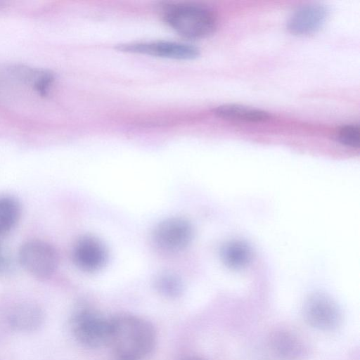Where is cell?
<instances>
[{
  "mask_svg": "<svg viewBox=\"0 0 360 360\" xmlns=\"http://www.w3.org/2000/svg\"><path fill=\"white\" fill-rule=\"evenodd\" d=\"M155 342L153 326L140 316L121 314L110 319L108 345L118 359L141 360L152 352Z\"/></svg>",
  "mask_w": 360,
  "mask_h": 360,
  "instance_id": "obj_1",
  "label": "cell"
},
{
  "mask_svg": "<svg viewBox=\"0 0 360 360\" xmlns=\"http://www.w3.org/2000/svg\"><path fill=\"white\" fill-rule=\"evenodd\" d=\"M167 24L179 34L191 39L209 36L216 29L217 18L210 9L191 4L169 6L164 11Z\"/></svg>",
  "mask_w": 360,
  "mask_h": 360,
  "instance_id": "obj_2",
  "label": "cell"
},
{
  "mask_svg": "<svg viewBox=\"0 0 360 360\" xmlns=\"http://www.w3.org/2000/svg\"><path fill=\"white\" fill-rule=\"evenodd\" d=\"M110 319L86 306L75 309L70 320V328L76 340L88 348L108 345Z\"/></svg>",
  "mask_w": 360,
  "mask_h": 360,
  "instance_id": "obj_3",
  "label": "cell"
},
{
  "mask_svg": "<svg viewBox=\"0 0 360 360\" xmlns=\"http://www.w3.org/2000/svg\"><path fill=\"white\" fill-rule=\"evenodd\" d=\"M18 258L20 265L32 276L38 278L50 277L58 265V255L49 243L30 240L20 248Z\"/></svg>",
  "mask_w": 360,
  "mask_h": 360,
  "instance_id": "obj_4",
  "label": "cell"
},
{
  "mask_svg": "<svg viewBox=\"0 0 360 360\" xmlns=\"http://www.w3.org/2000/svg\"><path fill=\"white\" fill-rule=\"evenodd\" d=\"M302 316L311 327L323 331L333 330L342 322V312L336 302L321 292L307 297L302 306Z\"/></svg>",
  "mask_w": 360,
  "mask_h": 360,
  "instance_id": "obj_5",
  "label": "cell"
},
{
  "mask_svg": "<svg viewBox=\"0 0 360 360\" xmlns=\"http://www.w3.org/2000/svg\"><path fill=\"white\" fill-rule=\"evenodd\" d=\"M193 227L181 217H171L160 222L154 229L153 239L156 246L167 252L184 250L192 241Z\"/></svg>",
  "mask_w": 360,
  "mask_h": 360,
  "instance_id": "obj_6",
  "label": "cell"
},
{
  "mask_svg": "<svg viewBox=\"0 0 360 360\" xmlns=\"http://www.w3.org/2000/svg\"><path fill=\"white\" fill-rule=\"evenodd\" d=\"M108 250L103 243L92 236L80 237L74 244L72 259L75 265L84 272H96L108 260Z\"/></svg>",
  "mask_w": 360,
  "mask_h": 360,
  "instance_id": "obj_7",
  "label": "cell"
},
{
  "mask_svg": "<svg viewBox=\"0 0 360 360\" xmlns=\"http://www.w3.org/2000/svg\"><path fill=\"white\" fill-rule=\"evenodd\" d=\"M124 50L174 59H193L199 54L198 49L189 44L171 42L155 41L127 45Z\"/></svg>",
  "mask_w": 360,
  "mask_h": 360,
  "instance_id": "obj_8",
  "label": "cell"
},
{
  "mask_svg": "<svg viewBox=\"0 0 360 360\" xmlns=\"http://www.w3.org/2000/svg\"><path fill=\"white\" fill-rule=\"evenodd\" d=\"M328 11L321 5L311 4L295 11L288 22V30L293 34L305 35L318 30L325 22Z\"/></svg>",
  "mask_w": 360,
  "mask_h": 360,
  "instance_id": "obj_9",
  "label": "cell"
},
{
  "mask_svg": "<svg viewBox=\"0 0 360 360\" xmlns=\"http://www.w3.org/2000/svg\"><path fill=\"white\" fill-rule=\"evenodd\" d=\"M44 321L43 310L38 304L31 302L16 304L11 308L8 316L10 326L22 333L37 330Z\"/></svg>",
  "mask_w": 360,
  "mask_h": 360,
  "instance_id": "obj_10",
  "label": "cell"
},
{
  "mask_svg": "<svg viewBox=\"0 0 360 360\" xmlns=\"http://www.w3.org/2000/svg\"><path fill=\"white\" fill-rule=\"evenodd\" d=\"M271 353L278 360H300L305 352L302 340L288 330H278L269 340Z\"/></svg>",
  "mask_w": 360,
  "mask_h": 360,
  "instance_id": "obj_11",
  "label": "cell"
},
{
  "mask_svg": "<svg viewBox=\"0 0 360 360\" xmlns=\"http://www.w3.org/2000/svg\"><path fill=\"white\" fill-rule=\"evenodd\" d=\"M214 112L222 119L233 121L261 122L270 118L267 112L236 104L218 106Z\"/></svg>",
  "mask_w": 360,
  "mask_h": 360,
  "instance_id": "obj_12",
  "label": "cell"
},
{
  "mask_svg": "<svg viewBox=\"0 0 360 360\" xmlns=\"http://www.w3.org/2000/svg\"><path fill=\"white\" fill-rule=\"evenodd\" d=\"M21 215V205L15 197L0 195V237L11 231Z\"/></svg>",
  "mask_w": 360,
  "mask_h": 360,
  "instance_id": "obj_13",
  "label": "cell"
},
{
  "mask_svg": "<svg viewBox=\"0 0 360 360\" xmlns=\"http://www.w3.org/2000/svg\"><path fill=\"white\" fill-rule=\"evenodd\" d=\"M221 257L228 266L235 269H241L250 261L251 250L243 241H231L222 248Z\"/></svg>",
  "mask_w": 360,
  "mask_h": 360,
  "instance_id": "obj_14",
  "label": "cell"
},
{
  "mask_svg": "<svg viewBox=\"0 0 360 360\" xmlns=\"http://www.w3.org/2000/svg\"><path fill=\"white\" fill-rule=\"evenodd\" d=\"M155 288L162 296L167 298H177L184 291L181 279L173 273H162L155 280Z\"/></svg>",
  "mask_w": 360,
  "mask_h": 360,
  "instance_id": "obj_15",
  "label": "cell"
},
{
  "mask_svg": "<svg viewBox=\"0 0 360 360\" xmlns=\"http://www.w3.org/2000/svg\"><path fill=\"white\" fill-rule=\"evenodd\" d=\"M338 139L343 145L358 148L360 144L359 127L352 124L342 126L339 129Z\"/></svg>",
  "mask_w": 360,
  "mask_h": 360,
  "instance_id": "obj_16",
  "label": "cell"
},
{
  "mask_svg": "<svg viewBox=\"0 0 360 360\" xmlns=\"http://www.w3.org/2000/svg\"><path fill=\"white\" fill-rule=\"evenodd\" d=\"M13 262L8 250L0 240V276L6 275L12 271Z\"/></svg>",
  "mask_w": 360,
  "mask_h": 360,
  "instance_id": "obj_17",
  "label": "cell"
},
{
  "mask_svg": "<svg viewBox=\"0 0 360 360\" xmlns=\"http://www.w3.org/2000/svg\"><path fill=\"white\" fill-rule=\"evenodd\" d=\"M179 360H203V359L200 357H198V356H191L183 357V358L180 359Z\"/></svg>",
  "mask_w": 360,
  "mask_h": 360,
  "instance_id": "obj_18",
  "label": "cell"
},
{
  "mask_svg": "<svg viewBox=\"0 0 360 360\" xmlns=\"http://www.w3.org/2000/svg\"><path fill=\"white\" fill-rule=\"evenodd\" d=\"M117 360H125V359H122L117 358Z\"/></svg>",
  "mask_w": 360,
  "mask_h": 360,
  "instance_id": "obj_19",
  "label": "cell"
}]
</instances>
